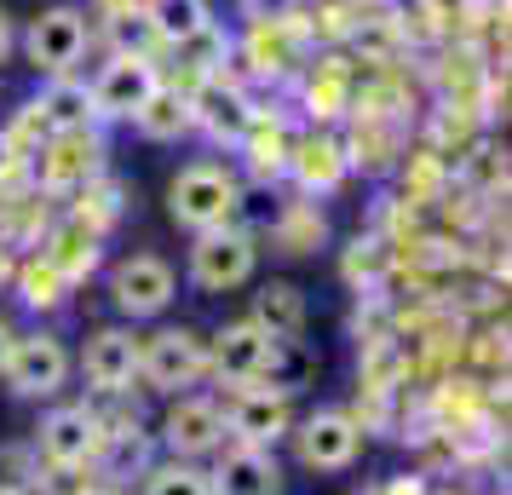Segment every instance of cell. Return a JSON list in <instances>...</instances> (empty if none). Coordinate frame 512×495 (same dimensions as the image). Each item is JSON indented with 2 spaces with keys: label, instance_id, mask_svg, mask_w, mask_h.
Returning <instances> with one entry per match:
<instances>
[{
  "label": "cell",
  "instance_id": "obj_1",
  "mask_svg": "<svg viewBox=\"0 0 512 495\" xmlns=\"http://www.w3.org/2000/svg\"><path fill=\"white\" fill-rule=\"evenodd\" d=\"M236 208H242V179L225 162H190L167 185V213L185 231H219L236 219Z\"/></svg>",
  "mask_w": 512,
  "mask_h": 495
},
{
  "label": "cell",
  "instance_id": "obj_2",
  "mask_svg": "<svg viewBox=\"0 0 512 495\" xmlns=\"http://www.w3.org/2000/svg\"><path fill=\"white\" fill-rule=\"evenodd\" d=\"M70 346L58 340L52 329H29L12 340V357H6V386L18 392V398L41 403V398H58L64 392V380H70Z\"/></svg>",
  "mask_w": 512,
  "mask_h": 495
},
{
  "label": "cell",
  "instance_id": "obj_3",
  "mask_svg": "<svg viewBox=\"0 0 512 495\" xmlns=\"http://www.w3.org/2000/svg\"><path fill=\"white\" fill-rule=\"evenodd\" d=\"M139 375L150 380L156 392L179 398L185 386H196V380L208 375V340H202L196 329L150 334V340H139Z\"/></svg>",
  "mask_w": 512,
  "mask_h": 495
},
{
  "label": "cell",
  "instance_id": "obj_4",
  "mask_svg": "<svg viewBox=\"0 0 512 495\" xmlns=\"http://www.w3.org/2000/svg\"><path fill=\"white\" fill-rule=\"evenodd\" d=\"M87 12H75V6H47L35 24L24 29V58L35 70L58 81V75H75V64L87 58Z\"/></svg>",
  "mask_w": 512,
  "mask_h": 495
},
{
  "label": "cell",
  "instance_id": "obj_5",
  "mask_svg": "<svg viewBox=\"0 0 512 495\" xmlns=\"http://www.w3.org/2000/svg\"><path fill=\"white\" fill-rule=\"evenodd\" d=\"M110 300H116L121 317L144 323V317H162L179 300V277H173V265L162 254H127L110 271Z\"/></svg>",
  "mask_w": 512,
  "mask_h": 495
},
{
  "label": "cell",
  "instance_id": "obj_6",
  "mask_svg": "<svg viewBox=\"0 0 512 495\" xmlns=\"http://www.w3.org/2000/svg\"><path fill=\"white\" fill-rule=\"evenodd\" d=\"M288 438H294V455L305 472H346L363 455V426L346 409H317L300 426H288Z\"/></svg>",
  "mask_w": 512,
  "mask_h": 495
},
{
  "label": "cell",
  "instance_id": "obj_7",
  "mask_svg": "<svg viewBox=\"0 0 512 495\" xmlns=\"http://www.w3.org/2000/svg\"><path fill=\"white\" fill-rule=\"evenodd\" d=\"M254 236L236 231V225H219V231H196V248H190V283L208 288V294H225V288H242L254 277Z\"/></svg>",
  "mask_w": 512,
  "mask_h": 495
},
{
  "label": "cell",
  "instance_id": "obj_8",
  "mask_svg": "<svg viewBox=\"0 0 512 495\" xmlns=\"http://www.w3.org/2000/svg\"><path fill=\"white\" fill-rule=\"evenodd\" d=\"M98 449H104V421L87 403H58L41 415V432H35V455L47 467H87Z\"/></svg>",
  "mask_w": 512,
  "mask_h": 495
},
{
  "label": "cell",
  "instance_id": "obj_9",
  "mask_svg": "<svg viewBox=\"0 0 512 495\" xmlns=\"http://www.w3.org/2000/svg\"><path fill=\"white\" fill-rule=\"evenodd\" d=\"M162 87V75H156V64L144 58V52H116L104 70L93 75V116L98 121H133L139 116V104L150 93Z\"/></svg>",
  "mask_w": 512,
  "mask_h": 495
},
{
  "label": "cell",
  "instance_id": "obj_10",
  "mask_svg": "<svg viewBox=\"0 0 512 495\" xmlns=\"http://www.w3.org/2000/svg\"><path fill=\"white\" fill-rule=\"evenodd\" d=\"M225 444V409L213 398H196V392H179L162 415V449L173 461H202Z\"/></svg>",
  "mask_w": 512,
  "mask_h": 495
},
{
  "label": "cell",
  "instance_id": "obj_11",
  "mask_svg": "<svg viewBox=\"0 0 512 495\" xmlns=\"http://www.w3.org/2000/svg\"><path fill=\"white\" fill-rule=\"evenodd\" d=\"M81 375L93 392L104 398H121L133 380H139V334L133 329H93L87 334V346H81Z\"/></svg>",
  "mask_w": 512,
  "mask_h": 495
},
{
  "label": "cell",
  "instance_id": "obj_12",
  "mask_svg": "<svg viewBox=\"0 0 512 495\" xmlns=\"http://www.w3.org/2000/svg\"><path fill=\"white\" fill-rule=\"evenodd\" d=\"M271 352V334L259 329L254 317H242V323H225V329L213 334L208 346V369L219 380H236V386H254L259 380V363Z\"/></svg>",
  "mask_w": 512,
  "mask_h": 495
},
{
  "label": "cell",
  "instance_id": "obj_13",
  "mask_svg": "<svg viewBox=\"0 0 512 495\" xmlns=\"http://www.w3.org/2000/svg\"><path fill=\"white\" fill-rule=\"evenodd\" d=\"M236 392H242V398L225 409V432H236L242 444H254V449H271L277 438H288V426H294L288 398L259 392V386H236Z\"/></svg>",
  "mask_w": 512,
  "mask_h": 495
},
{
  "label": "cell",
  "instance_id": "obj_14",
  "mask_svg": "<svg viewBox=\"0 0 512 495\" xmlns=\"http://www.w3.org/2000/svg\"><path fill=\"white\" fill-rule=\"evenodd\" d=\"M213 495H277L282 490V467L271 449L236 444L219 455V472H208Z\"/></svg>",
  "mask_w": 512,
  "mask_h": 495
},
{
  "label": "cell",
  "instance_id": "obj_15",
  "mask_svg": "<svg viewBox=\"0 0 512 495\" xmlns=\"http://www.w3.org/2000/svg\"><path fill=\"white\" fill-rule=\"evenodd\" d=\"M317 380V352L305 346L300 334H282V340H271V352H265V363H259V392H277V398H294V392H305Z\"/></svg>",
  "mask_w": 512,
  "mask_h": 495
},
{
  "label": "cell",
  "instance_id": "obj_16",
  "mask_svg": "<svg viewBox=\"0 0 512 495\" xmlns=\"http://www.w3.org/2000/svg\"><path fill=\"white\" fill-rule=\"evenodd\" d=\"M190 127H208L213 139H248L254 110H248V98L236 93V87L208 81L202 93H190Z\"/></svg>",
  "mask_w": 512,
  "mask_h": 495
},
{
  "label": "cell",
  "instance_id": "obj_17",
  "mask_svg": "<svg viewBox=\"0 0 512 495\" xmlns=\"http://www.w3.org/2000/svg\"><path fill=\"white\" fill-rule=\"evenodd\" d=\"M35 116H41V127H52V133H81V127L93 121V93H87V81H75V75L47 81L41 98H35Z\"/></svg>",
  "mask_w": 512,
  "mask_h": 495
},
{
  "label": "cell",
  "instance_id": "obj_18",
  "mask_svg": "<svg viewBox=\"0 0 512 495\" xmlns=\"http://www.w3.org/2000/svg\"><path fill=\"white\" fill-rule=\"evenodd\" d=\"M133 127H139L150 144H173L190 133V93H179V87H156V93L139 104V116H133Z\"/></svg>",
  "mask_w": 512,
  "mask_h": 495
},
{
  "label": "cell",
  "instance_id": "obj_19",
  "mask_svg": "<svg viewBox=\"0 0 512 495\" xmlns=\"http://www.w3.org/2000/svg\"><path fill=\"white\" fill-rule=\"evenodd\" d=\"M248 317H254L271 340H282V334H305V294L294 283H265L254 294V311H248Z\"/></svg>",
  "mask_w": 512,
  "mask_h": 495
},
{
  "label": "cell",
  "instance_id": "obj_20",
  "mask_svg": "<svg viewBox=\"0 0 512 495\" xmlns=\"http://www.w3.org/2000/svg\"><path fill=\"white\" fill-rule=\"evenodd\" d=\"M150 29L162 35L167 47H185L190 35H202V29L213 24L208 18V0H150Z\"/></svg>",
  "mask_w": 512,
  "mask_h": 495
},
{
  "label": "cell",
  "instance_id": "obj_21",
  "mask_svg": "<svg viewBox=\"0 0 512 495\" xmlns=\"http://www.w3.org/2000/svg\"><path fill=\"white\" fill-rule=\"evenodd\" d=\"M144 495H213V484L196 461H167L144 472Z\"/></svg>",
  "mask_w": 512,
  "mask_h": 495
},
{
  "label": "cell",
  "instance_id": "obj_22",
  "mask_svg": "<svg viewBox=\"0 0 512 495\" xmlns=\"http://www.w3.org/2000/svg\"><path fill=\"white\" fill-rule=\"evenodd\" d=\"M41 455L35 444H0V495H35Z\"/></svg>",
  "mask_w": 512,
  "mask_h": 495
},
{
  "label": "cell",
  "instance_id": "obj_23",
  "mask_svg": "<svg viewBox=\"0 0 512 495\" xmlns=\"http://www.w3.org/2000/svg\"><path fill=\"white\" fill-rule=\"evenodd\" d=\"M93 472L87 467H47L41 461V478H35V495H93Z\"/></svg>",
  "mask_w": 512,
  "mask_h": 495
},
{
  "label": "cell",
  "instance_id": "obj_24",
  "mask_svg": "<svg viewBox=\"0 0 512 495\" xmlns=\"http://www.w3.org/2000/svg\"><path fill=\"white\" fill-rule=\"evenodd\" d=\"M12 47H18V29H12V12L0 6V64L12 58Z\"/></svg>",
  "mask_w": 512,
  "mask_h": 495
},
{
  "label": "cell",
  "instance_id": "obj_25",
  "mask_svg": "<svg viewBox=\"0 0 512 495\" xmlns=\"http://www.w3.org/2000/svg\"><path fill=\"white\" fill-rule=\"evenodd\" d=\"M12 340H18V334H12V323H6V317H0V369H6V357H12Z\"/></svg>",
  "mask_w": 512,
  "mask_h": 495
},
{
  "label": "cell",
  "instance_id": "obj_26",
  "mask_svg": "<svg viewBox=\"0 0 512 495\" xmlns=\"http://www.w3.org/2000/svg\"><path fill=\"white\" fill-rule=\"evenodd\" d=\"M93 495H116V490H93Z\"/></svg>",
  "mask_w": 512,
  "mask_h": 495
}]
</instances>
